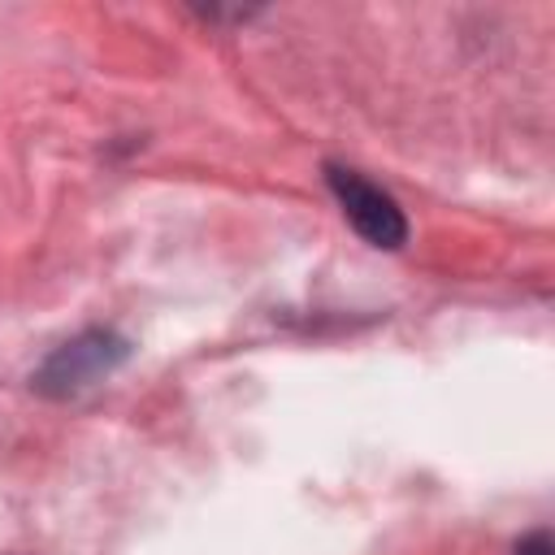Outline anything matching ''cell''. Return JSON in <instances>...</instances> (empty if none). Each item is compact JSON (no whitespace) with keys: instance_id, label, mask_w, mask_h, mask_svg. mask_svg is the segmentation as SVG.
<instances>
[{"instance_id":"7a4b0ae2","label":"cell","mask_w":555,"mask_h":555,"mask_svg":"<svg viewBox=\"0 0 555 555\" xmlns=\"http://www.w3.org/2000/svg\"><path fill=\"white\" fill-rule=\"evenodd\" d=\"M325 182H330L343 217L351 221V230L364 243H373L382 251H395L408 243V217L390 191H382L377 182H369L364 173H356L347 165H325Z\"/></svg>"},{"instance_id":"3957f363","label":"cell","mask_w":555,"mask_h":555,"mask_svg":"<svg viewBox=\"0 0 555 555\" xmlns=\"http://www.w3.org/2000/svg\"><path fill=\"white\" fill-rule=\"evenodd\" d=\"M516 555H551V533L546 529H533L516 542Z\"/></svg>"},{"instance_id":"6da1fadb","label":"cell","mask_w":555,"mask_h":555,"mask_svg":"<svg viewBox=\"0 0 555 555\" xmlns=\"http://www.w3.org/2000/svg\"><path fill=\"white\" fill-rule=\"evenodd\" d=\"M130 356V343L113 330H82L78 338L61 343L35 373V390L52 395V399H69L87 386H95L100 377H108L121 360Z\"/></svg>"}]
</instances>
